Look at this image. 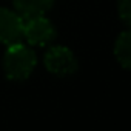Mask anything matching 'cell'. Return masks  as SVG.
<instances>
[{
    "instance_id": "6da1fadb",
    "label": "cell",
    "mask_w": 131,
    "mask_h": 131,
    "mask_svg": "<svg viewBox=\"0 0 131 131\" xmlns=\"http://www.w3.org/2000/svg\"><path fill=\"white\" fill-rule=\"evenodd\" d=\"M36 63V52L28 45H23L22 40L8 45L3 56V71L9 80H26L32 74Z\"/></svg>"
},
{
    "instance_id": "7a4b0ae2",
    "label": "cell",
    "mask_w": 131,
    "mask_h": 131,
    "mask_svg": "<svg viewBox=\"0 0 131 131\" xmlns=\"http://www.w3.org/2000/svg\"><path fill=\"white\" fill-rule=\"evenodd\" d=\"M43 63H45V68L51 74L59 76V77L74 74L77 71V67H79L74 52L65 46L49 48L43 57Z\"/></svg>"
},
{
    "instance_id": "3957f363",
    "label": "cell",
    "mask_w": 131,
    "mask_h": 131,
    "mask_svg": "<svg viewBox=\"0 0 131 131\" xmlns=\"http://www.w3.org/2000/svg\"><path fill=\"white\" fill-rule=\"evenodd\" d=\"M23 37L28 42V45L45 46L54 40L56 28L43 16L25 19L23 20Z\"/></svg>"
},
{
    "instance_id": "277c9868",
    "label": "cell",
    "mask_w": 131,
    "mask_h": 131,
    "mask_svg": "<svg viewBox=\"0 0 131 131\" xmlns=\"http://www.w3.org/2000/svg\"><path fill=\"white\" fill-rule=\"evenodd\" d=\"M23 39V17L17 11L0 8V43L13 45Z\"/></svg>"
},
{
    "instance_id": "5b68a950",
    "label": "cell",
    "mask_w": 131,
    "mask_h": 131,
    "mask_svg": "<svg viewBox=\"0 0 131 131\" xmlns=\"http://www.w3.org/2000/svg\"><path fill=\"white\" fill-rule=\"evenodd\" d=\"M54 0H13L16 11L25 19L43 16L46 11L51 9Z\"/></svg>"
},
{
    "instance_id": "8992f818",
    "label": "cell",
    "mask_w": 131,
    "mask_h": 131,
    "mask_svg": "<svg viewBox=\"0 0 131 131\" xmlns=\"http://www.w3.org/2000/svg\"><path fill=\"white\" fill-rule=\"evenodd\" d=\"M114 57L122 65V68H131V32L123 31L114 43Z\"/></svg>"
},
{
    "instance_id": "52a82bcc",
    "label": "cell",
    "mask_w": 131,
    "mask_h": 131,
    "mask_svg": "<svg viewBox=\"0 0 131 131\" xmlns=\"http://www.w3.org/2000/svg\"><path fill=\"white\" fill-rule=\"evenodd\" d=\"M119 17L125 25L131 23V2L129 0H119Z\"/></svg>"
}]
</instances>
